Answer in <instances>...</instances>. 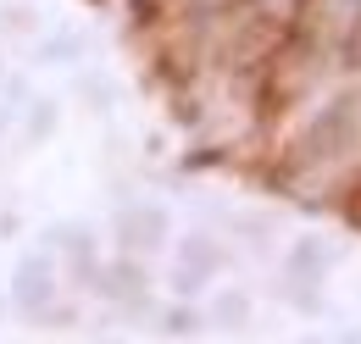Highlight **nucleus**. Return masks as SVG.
Here are the masks:
<instances>
[{
  "label": "nucleus",
  "mask_w": 361,
  "mask_h": 344,
  "mask_svg": "<svg viewBox=\"0 0 361 344\" xmlns=\"http://www.w3.org/2000/svg\"><path fill=\"white\" fill-rule=\"evenodd\" d=\"M167 239V211L161 206H123L117 211V250L128 261H145L150 250H161Z\"/></svg>",
  "instance_id": "nucleus-2"
},
{
  "label": "nucleus",
  "mask_w": 361,
  "mask_h": 344,
  "mask_svg": "<svg viewBox=\"0 0 361 344\" xmlns=\"http://www.w3.org/2000/svg\"><path fill=\"white\" fill-rule=\"evenodd\" d=\"M217 266H223V245H217L212 233H189V239L178 245V272H173V278H178L183 295H195L200 283L217 278Z\"/></svg>",
  "instance_id": "nucleus-4"
},
{
  "label": "nucleus",
  "mask_w": 361,
  "mask_h": 344,
  "mask_svg": "<svg viewBox=\"0 0 361 344\" xmlns=\"http://www.w3.org/2000/svg\"><path fill=\"white\" fill-rule=\"evenodd\" d=\"M56 239V250H61V278L67 283H94V272H100V250H94V233L84 222H73V228H56L50 233Z\"/></svg>",
  "instance_id": "nucleus-3"
},
{
  "label": "nucleus",
  "mask_w": 361,
  "mask_h": 344,
  "mask_svg": "<svg viewBox=\"0 0 361 344\" xmlns=\"http://www.w3.org/2000/svg\"><path fill=\"white\" fill-rule=\"evenodd\" d=\"M11 305L28 317V322H45L50 305H61V266L50 250H28L11 272Z\"/></svg>",
  "instance_id": "nucleus-1"
},
{
  "label": "nucleus",
  "mask_w": 361,
  "mask_h": 344,
  "mask_svg": "<svg viewBox=\"0 0 361 344\" xmlns=\"http://www.w3.org/2000/svg\"><path fill=\"white\" fill-rule=\"evenodd\" d=\"M50 128H56V106H50V100H39V106L28 111V145L50 139Z\"/></svg>",
  "instance_id": "nucleus-6"
},
{
  "label": "nucleus",
  "mask_w": 361,
  "mask_h": 344,
  "mask_svg": "<svg viewBox=\"0 0 361 344\" xmlns=\"http://www.w3.org/2000/svg\"><path fill=\"white\" fill-rule=\"evenodd\" d=\"M100 300H111V305H139L145 300V266L128 256H117L111 266H100L94 272V283H90Z\"/></svg>",
  "instance_id": "nucleus-5"
},
{
  "label": "nucleus",
  "mask_w": 361,
  "mask_h": 344,
  "mask_svg": "<svg viewBox=\"0 0 361 344\" xmlns=\"http://www.w3.org/2000/svg\"><path fill=\"white\" fill-rule=\"evenodd\" d=\"M167 333H173V339L200 333V317H195V311H167Z\"/></svg>",
  "instance_id": "nucleus-8"
},
{
  "label": "nucleus",
  "mask_w": 361,
  "mask_h": 344,
  "mask_svg": "<svg viewBox=\"0 0 361 344\" xmlns=\"http://www.w3.org/2000/svg\"><path fill=\"white\" fill-rule=\"evenodd\" d=\"M212 317H217V328H239V322L250 317V305H245V295H223Z\"/></svg>",
  "instance_id": "nucleus-7"
}]
</instances>
